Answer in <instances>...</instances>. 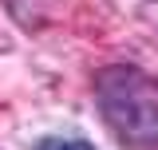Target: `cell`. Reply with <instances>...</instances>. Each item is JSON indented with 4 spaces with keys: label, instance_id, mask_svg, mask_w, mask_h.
<instances>
[{
    "label": "cell",
    "instance_id": "1",
    "mask_svg": "<svg viewBox=\"0 0 158 150\" xmlns=\"http://www.w3.org/2000/svg\"><path fill=\"white\" fill-rule=\"evenodd\" d=\"M95 103L107 127L127 146H158V83L131 63H111L95 75Z\"/></svg>",
    "mask_w": 158,
    "mask_h": 150
},
{
    "label": "cell",
    "instance_id": "2",
    "mask_svg": "<svg viewBox=\"0 0 158 150\" xmlns=\"http://www.w3.org/2000/svg\"><path fill=\"white\" fill-rule=\"evenodd\" d=\"M36 150H95L87 138H63V134H48V138H40Z\"/></svg>",
    "mask_w": 158,
    "mask_h": 150
}]
</instances>
